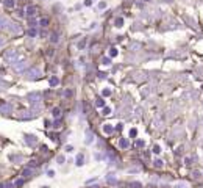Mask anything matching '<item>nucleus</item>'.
I'll return each mask as SVG.
<instances>
[{
  "mask_svg": "<svg viewBox=\"0 0 203 188\" xmlns=\"http://www.w3.org/2000/svg\"><path fill=\"white\" fill-rule=\"evenodd\" d=\"M27 99H28L30 107H33V105H41V104H42V94L34 91V93H30L28 96H27Z\"/></svg>",
  "mask_w": 203,
  "mask_h": 188,
  "instance_id": "nucleus-1",
  "label": "nucleus"
},
{
  "mask_svg": "<svg viewBox=\"0 0 203 188\" xmlns=\"http://www.w3.org/2000/svg\"><path fill=\"white\" fill-rule=\"evenodd\" d=\"M41 75H42V71H41L39 67H30V69L25 72V77L28 78V80H38Z\"/></svg>",
  "mask_w": 203,
  "mask_h": 188,
  "instance_id": "nucleus-2",
  "label": "nucleus"
},
{
  "mask_svg": "<svg viewBox=\"0 0 203 188\" xmlns=\"http://www.w3.org/2000/svg\"><path fill=\"white\" fill-rule=\"evenodd\" d=\"M36 116H38V111H34L33 108H30V110H24V111H21V113H19V119H22V121H28V119H34Z\"/></svg>",
  "mask_w": 203,
  "mask_h": 188,
  "instance_id": "nucleus-3",
  "label": "nucleus"
},
{
  "mask_svg": "<svg viewBox=\"0 0 203 188\" xmlns=\"http://www.w3.org/2000/svg\"><path fill=\"white\" fill-rule=\"evenodd\" d=\"M5 61L6 63H14L16 61H19V52L17 50H8L6 53H5Z\"/></svg>",
  "mask_w": 203,
  "mask_h": 188,
  "instance_id": "nucleus-4",
  "label": "nucleus"
},
{
  "mask_svg": "<svg viewBox=\"0 0 203 188\" xmlns=\"http://www.w3.org/2000/svg\"><path fill=\"white\" fill-rule=\"evenodd\" d=\"M13 67H14L16 72H24V71L28 67V61H25V60H22V61H16L14 64H13Z\"/></svg>",
  "mask_w": 203,
  "mask_h": 188,
  "instance_id": "nucleus-5",
  "label": "nucleus"
},
{
  "mask_svg": "<svg viewBox=\"0 0 203 188\" xmlns=\"http://www.w3.org/2000/svg\"><path fill=\"white\" fill-rule=\"evenodd\" d=\"M10 21H8V17L5 16H0V30H5V28H10Z\"/></svg>",
  "mask_w": 203,
  "mask_h": 188,
  "instance_id": "nucleus-6",
  "label": "nucleus"
},
{
  "mask_svg": "<svg viewBox=\"0 0 203 188\" xmlns=\"http://www.w3.org/2000/svg\"><path fill=\"white\" fill-rule=\"evenodd\" d=\"M24 138H25V143H27L28 146H34L36 143H38V138H36L34 135H25Z\"/></svg>",
  "mask_w": 203,
  "mask_h": 188,
  "instance_id": "nucleus-7",
  "label": "nucleus"
},
{
  "mask_svg": "<svg viewBox=\"0 0 203 188\" xmlns=\"http://www.w3.org/2000/svg\"><path fill=\"white\" fill-rule=\"evenodd\" d=\"M13 111V105L11 104H3L2 107H0V113H3V114H10Z\"/></svg>",
  "mask_w": 203,
  "mask_h": 188,
  "instance_id": "nucleus-8",
  "label": "nucleus"
},
{
  "mask_svg": "<svg viewBox=\"0 0 203 188\" xmlns=\"http://www.w3.org/2000/svg\"><path fill=\"white\" fill-rule=\"evenodd\" d=\"M8 30H10V31H13V33H16V35H17V33L21 35V33H22V27H21V24H11Z\"/></svg>",
  "mask_w": 203,
  "mask_h": 188,
  "instance_id": "nucleus-9",
  "label": "nucleus"
},
{
  "mask_svg": "<svg viewBox=\"0 0 203 188\" xmlns=\"http://www.w3.org/2000/svg\"><path fill=\"white\" fill-rule=\"evenodd\" d=\"M103 132L106 133V135H109V133L114 132V127H113L111 124H105V125H103Z\"/></svg>",
  "mask_w": 203,
  "mask_h": 188,
  "instance_id": "nucleus-10",
  "label": "nucleus"
},
{
  "mask_svg": "<svg viewBox=\"0 0 203 188\" xmlns=\"http://www.w3.org/2000/svg\"><path fill=\"white\" fill-rule=\"evenodd\" d=\"M94 138H95V136H94V133H92L91 130H88V132H86V144H91Z\"/></svg>",
  "mask_w": 203,
  "mask_h": 188,
  "instance_id": "nucleus-11",
  "label": "nucleus"
},
{
  "mask_svg": "<svg viewBox=\"0 0 203 188\" xmlns=\"http://www.w3.org/2000/svg\"><path fill=\"white\" fill-rule=\"evenodd\" d=\"M119 146H120L122 149H127L128 146H130V143H128V140H125V138H120L119 140Z\"/></svg>",
  "mask_w": 203,
  "mask_h": 188,
  "instance_id": "nucleus-12",
  "label": "nucleus"
},
{
  "mask_svg": "<svg viewBox=\"0 0 203 188\" xmlns=\"http://www.w3.org/2000/svg\"><path fill=\"white\" fill-rule=\"evenodd\" d=\"M58 85H59V78L58 77H52L50 78V86L55 88V86H58Z\"/></svg>",
  "mask_w": 203,
  "mask_h": 188,
  "instance_id": "nucleus-13",
  "label": "nucleus"
},
{
  "mask_svg": "<svg viewBox=\"0 0 203 188\" xmlns=\"http://www.w3.org/2000/svg\"><path fill=\"white\" fill-rule=\"evenodd\" d=\"M3 5H5V8H14L16 6V2H14V0H5Z\"/></svg>",
  "mask_w": 203,
  "mask_h": 188,
  "instance_id": "nucleus-14",
  "label": "nucleus"
},
{
  "mask_svg": "<svg viewBox=\"0 0 203 188\" xmlns=\"http://www.w3.org/2000/svg\"><path fill=\"white\" fill-rule=\"evenodd\" d=\"M27 14H28L30 17L36 16V8H34V6H28V8H27Z\"/></svg>",
  "mask_w": 203,
  "mask_h": 188,
  "instance_id": "nucleus-15",
  "label": "nucleus"
},
{
  "mask_svg": "<svg viewBox=\"0 0 203 188\" xmlns=\"http://www.w3.org/2000/svg\"><path fill=\"white\" fill-rule=\"evenodd\" d=\"M52 114H53V118H61V110L56 107V108L52 110Z\"/></svg>",
  "mask_w": 203,
  "mask_h": 188,
  "instance_id": "nucleus-16",
  "label": "nucleus"
},
{
  "mask_svg": "<svg viewBox=\"0 0 203 188\" xmlns=\"http://www.w3.org/2000/svg\"><path fill=\"white\" fill-rule=\"evenodd\" d=\"M31 174H33V171H31V169H30V168H27V169H25V171L22 173V177H24V179H27V177H30Z\"/></svg>",
  "mask_w": 203,
  "mask_h": 188,
  "instance_id": "nucleus-17",
  "label": "nucleus"
},
{
  "mask_svg": "<svg viewBox=\"0 0 203 188\" xmlns=\"http://www.w3.org/2000/svg\"><path fill=\"white\" fill-rule=\"evenodd\" d=\"M83 162H85V157H83L81 154H80V155H77V163H75V165H77V166H81V165H83Z\"/></svg>",
  "mask_w": 203,
  "mask_h": 188,
  "instance_id": "nucleus-18",
  "label": "nucleus"
},
{
  "mask_svg": "<svg viewBox=\"0 0 203 188\" xmlns=\"http://www.w3.org/2000/svg\"><path fill=\"white\" fill-rule=\"evenodd\" d=\"M36 35H38V30H36V28H28V36L30 38H34Z\"/></svg>",
  "mask_w": 203,
  "mask_h": 188,
  "instance_id": "nucleus-19",
  "label": "nucleus"
},
{
  "mask_svg": "<svg viewBox=\"0 0 203 188\" xmlns=\"http://www.w3.org/2000/svg\"><path fill=\"white\" fill-rule=\"evenodd\" d=\"M50 41H52L53 44H55V42H58V41H59L58 35H56V33H52V35H50Z\"/></svg>",
  "mask_w": 203,
  "mask_h": 188,
  "instance_id": "nucleus-20",
  "label": "nucleus"
},
{
  "mask_svg": "<svg viewBox=\"0 0 203 188\" xmlns=\"http://www.w3.org/2000/svg\"><path fill=\"white\" fill-rule=\"evenodd\" d=\"M114 24H116V27H122L124 25V19H122V17H117Z\"/></svg>",
  "mask_w": 203,
  "mask_h": 188,
  "instance_id": "nucleus-21",
  "label": "nucleus"
},
{
  "mask_svg": "<svg viewBox=\"0 0 203 188\" xmlns=\"http://www.w3.org/2000/svg\"><path fill=\"white\" fill-rule=\"evenodd\" d=\"M102 64H105V66H109V64H111V58H103V60H102Z\"/></svg>",
  "mask_w": 203,
  "mask_h": 188,
  "instance_id": "nucleus-22",
  "label": "nucleus"
},
{
  "mask_svg": "<svg viewBox=\"0 0 203 188\" xmlns=\"http://www.w3.org/2000/svg\"><path fill=\"white\" fill-rule=\"evenodd\" d=\"M134 144H136V147H144V146H145V143H144L142 140H136Z\"/></svg>",
  "mask_w": 203,
  "mask_h": 188,
  "instance_id": "nucleus-23",
  "label": "nucleus"
},
{
  "mask_svg": "<svg viewBox=\"0 0 203 188\" xmlns=\"http://www.w3.org/2000/svg\"><path fill=\"white\" fill-rule=\"evenodd\" d=\"M117 55V49H109V58H113V57H116Z\"/></svg>",
  "mask_w": 203,
  "mask_h": 188,
  "instance_id": "nucleus-24",
  "label": "nucleus"
},
{
  "mask_svg": "<svg viewBox=\"0 0 203 188\" xmlns=\"http://www.w3.org/2000/svg\"><path fill=\"white\" fill-rule=\"evenodd\" d=\"M102 94H103L105 97H108V96H111V89H108V88H105L103 91H102Z\"/></svg>",
  "mask_w": 203,
  "mask_h": 188,
  "instance_id": "nucleus-25",
  "label": "nucleus"
},
{
  "mask_svg": "<svg viewBox=\"0 0 203 188\" xmlns=\"http://www.w3.org/2000/svg\"><path fill=\"white\" fill-rule=\"evenodd\" d=\"M95 105H97V107H105V100H103V99H97V100H95Z\"/></svg>",
  "mask_w": 203,
  "mask_h": 188,
  "instance_id": "nucleus-26",
  "label": "nucleus"
},
{
  "mask_svg": "<svg viewBox=\"0 0 203 188\" xmlns=\"http://www.w3.org/2000/svg\"><path fill=\"white\" fill-rule=\"evenodd\" d=\"M153 165H155V168H163V162H161V160H155Z\"/></svg>",
  "mask_w": 203,
  "mask_h": 188,
  "instance_id": "nucleus-27",
  "label": "nucleus"
},
{
  "mask_svg": "<svg viewBox=\"0 0 203 188\" xmlns=\"http://www.w3.org/2000/svg\"><path fill=\"white\" fill-rule=\"evenodd\" d=\"M63 96H64V97H70V96H72V91H70V89H66V91L63 93Z\"/></svg>",
  "mask_w": 203,
  "mask_h": 188,
  "instance_id": "nucleus-28",
  "label": "nucleus"
},
{
  "mask_svg": "<svg viewBox=\"0 0 203 188\" xmlns=\"http://www.w3.org/2000/svg\"><path fill=\"white\" fill-rule=\"evenodd\" d=\"M159 152H161V147H159V146H155V147H153V154H156V155H158Z\"/></svg>",
  "mask_w": 203,
  "mask_h": 188,
  "instance_id": "nucleus-29",
  "label": "nucleus"
},
{
  "mask_svg": "<svg viewBox=\"0 0 203 188\" xmlns=\"http://www.w3.org/2000/svg\"><path fill=\"white\" fill-rule=\"evenodd\" d=\"M111 113V108L109 107H103V114H109Z\"/></svg>",
  "mask_w": 203,
  "mask_h": 188,
  "instance_id": "nucleus-30",
  "label": "nucleus"
},
{
  "mask_svg": "<svg viewBox=\"0 0 203 188\" xmlns=\"http://www.w3.org/2000/svg\"><path fill=\"white\" fill-rule=\"evenodd\" d=\"M136 135H137V130L136 129H131L130 130V136H136Z\"/></svg>",
  "mask_w": 203,
  "mask_h": 188,
  "instance_id": "nucleus-31",
  "label": "nucleus"
},
{
  "mask_svg": "<svg viewBox=\"0 0 203 188\" xmlns=\"http://www.w3.org/2000/svg\"><path fill=\"white\" fill-rule=\"evenodd\" d=\"M131 188H141V183L139 182H133L131 183Z\"/></svg>",
  "mask_w": 203,
  "mask_h": 188,
  "instance_id": "nucleus-32",
  "label": "nucleus"
},
{
  "mask_svg": "<svg viewBox=\"0 0 203 188\" xmlns=\"http://www.w3.org/2000/svg\"><path fill=\"white\" fill-rule=\"evenodd\" d=\"M47 24H49V19H42V21H41V25H42V27H47Z\"/></svg>",
  "mask_w": 203,
  "mask_h": 188,
  "instance_id": "nucleus-33",
  "label": "nucleus"
},
{
  "mask_svg": "<svg viewBox=\"0 0 203 188\" xmlns=\"http://www.w3.org/2000/svg\"><path fill=\"white\" fill-rule=\"evenodd\" d=\"M98 8H100V10H103V8H106V3L105 2H100L98 3Z\"/></svg>",
  "mask_w": 203,
  "mask_h": 188,
  "instance_id": "nucleus-34",
  "label": "nucleus"
},
{
  "mask_svg": "<svg viewBox=\"0 0 203 188\" xmlns=\"http://www.w3.org/2000/svg\"><path fill=\"white\" fill-rule=\"evenodd\" d=\"M106 180H108L109 183H116V179H114V177H108V179H106Z\"/></svg>",
  "mask_w": 203,
  "mask_h": 188,
  "instance_id": "nucleus-35",
  "label": "nucleus"
},
{
  "mask_svg": "<svg viewBox=\"0 0 203 188\" xmlns=\"http://www.w3.org/2000/svg\"><path fill=\"white\" fill-rule=\"evenodd\" d=\"M5 44H6V39H5V38H0V47L5 46Z\"/></svg>",
  "mask_w": 203,
  "mask_h": 188,
  "instance_id": "nucleus-36",
  "label": "nucleus"
},
{
  "mask_svg": "<svg viewBox=\"0 0 203 188\" xmlns=\"http://www.w3.org/2000/svg\"><path fill=\"white\" fill-rule=\"evenodd\" d=\"M124 129V124H117L116 125V130H122Z\"/></svg>",
  "mask_w": 203,
  "mask_h": 188,
  "instance_id": "nucleus-37",
  "label": "nucleus"
},
{
  "mask_svg": "<svg viewBox=\"0 0 203 188\" xmlns=\"http://www.w3.org/2000/svg\"><path fill=\"white\" fill-rule=\"evenodd\" d=\"M17 16H19V17H24V16H25V13H24L22 10H19V11H17Z\"/></svg>",
  "mask_w": 203,
  "mask_h": 188,
  "instance_id": "nucleus-38",
  "label": "nucleus"
},
{
  "mask_svg": "<svg viewBox=\"0 0 203 188\" xmlns=\"http://www.w3.org/2000/svg\"><path fill=\"white\" fill-rule=\"evenodd\" d=\"M58 162H59V163H64V157H63V155L58 157Z\"/></svg>",
  "mask_w": 203,
  "mask_h": 188,
  "instance_id": "nucleus-39",
  "label": "nucleus"
},
{
  "mask_svg": "<svg viewBox=\"0 0 203 188\" xmlns=\"http://www.w3.org/2000/svg\"><path fill=\"white\" fill-rule=\"evenodd\" d=\"M13 186H14L13 183H6V185H5V188H13Z\"/></svg>",
  "mask_w": 203,
  "mask_h": 188,
  "instance_id": "nucleus-40",
  "label": "nucleus"
},
{
  "mask_svg": "<svg viewBox=\"0 0 203 188\" xmlns=\"http://www.w3.org/2000/svg\"><path fill=\"white\" fill-rule=\"evenodd\" d=\"M42 188H49V186H42Z\"/></svg>",
  "mask_w": 203,
  "mask_h": 188,
  "instance_id": "nucleus-41",
  "label": "nucleus"
},
{
  "mask_svg": "<svg viewBox=\"0 0 203 188\" xmlns=\"http://www.w3.org/2000/svg\"><path fill=\"white\" fill-rule=\"evenodd\" d=\"M177 188H183V186H177Z\"/></svg>",
  "mask_w": 203,
  "mask_h": 188,
  "instance_id": "nucleus-42",
  "label": "nucleus"
},
{
  "mask_svg": "<svg viewBox=\"0 0 203 188\" xmlns=\"http://www.w3.org/2000/svg\"><path fill=\"white\" fill-rule=\"evenodd\" d=\"M145 2H149V0H145Z\"/></svg>",
  "mask_w": 203,
  "mask_h": 188,
  "instance_id": "nucleus-43",
  "label": "nucleus"
}]
</instances>
